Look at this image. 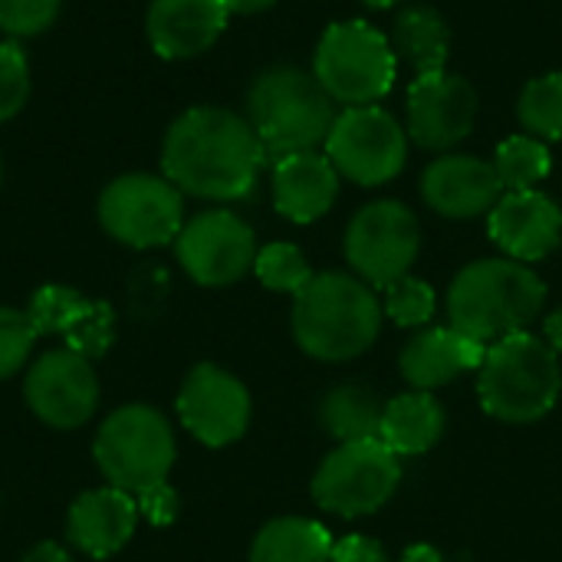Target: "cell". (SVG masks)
<instances>
[{"instance_id": "1", "label": "cell", "mask_w": 562, "mask_h": 562, "mask_svg": "<svg viewBox=\"0 0 562 562\" xmlns=\"http://www.w3.org/2000/svg\"><path fill=\"white\" fill-rule=\"evenodd\" d=\"M267 151L247 115L224 105L184 109L165 132L161 175L201 201H240L257 188Z\"/></svg>"}, {"instance_id": "2", "label": "cell", "mask_w": 562, "mask_h": 562, "mask_svg": "<svg viewBox=\"0 0 562 562\" xmlns=\"http://www.w3.org/2000/svg\"><path fill=\"white\" fill-rule=\"evenodd\" d=\"M547 303V283L520 260L487 257L468 263L448 290V319L477 342L524 333Z\"/></svg>"}, {"instance_id": "3", "label": "cell", "mask_w": 562, "mask_h": 562, "mask_svg": "<svg viewBox=\"0 0 562 562\" xmlns=\"http://www.w3.org/2000/svg\"><path fill=\"white\" fill-rule=\"evenodd\" d=\"M382 329V306L372 286L349 273H316L293 296V339L319 362L362 356Z\"/></svg>"}, {"instance_id": "4", "label": "cell", "mask_w": 562, "mask_h": 562, "mask_svg": "<svg viewBox=\"0 0 562 562\" xmlns=\"http://www.w3.org/2000/svg\"><path fill=\"white\" fill-rule=\"evenodd\" d=\"M244 115L263 145L267 161H280L286 155L319 151L339 112L313 72L280 63L250 82Z\"/></svg>"}, {"instance_id": "5", "label": "cell", "mask_w": 562, "mask_h": 562, "mask_svg": "<svg viewBox=\"0 0 562 562\" xmlns=\"http://www.w3.org/2000/svg\"><path fill=\"white\" fill-rule=\"evenodd\" d=\"M562 372L553 346L533 333H514L487 346L477 369V395L487 415L507 425H533L560 402Z\"/></svg>"}, {"instance_id": "6", "label": "cell", "mask_w": 562, "mask_h": 562, "mask_svg": "<svg viewBox=\"0 0 562 562\" xmlns=\"http://www.w3.org/2000/svg\"><path fill=\"white\" fill-rule=\"evenodd\" d=\"M175 454L178 448L168 418L142 402L109 412L92 441L95 468L109 487H119L132 497L151 484L168 481Z\"/></svg>"}, {"instance_id": "7", "label": "cell", "mask_w": 562, "mask_h": 562, "mask_svg": "<svg viewBox=\"0 0 562 562\" xmlns=\"http://www.w3.org/2000/svg\"><path fill=\"white\" fill-rule=\"evenodd\" d=\"M313 76L333 102L375 105L385 99L398 76V56L385 33L366 20L333 23L313 56Z\"/></svg>"}, {"instance_id": "8", "label": "cell", "mask_w": 562, "mask_h": 562, "mask_svg": "<svg viewBox=\"0 0 562 562\" xmlns=\"http://www.w3.org/2000/svg\"><path fill=\"white\" fill-rule=\"evenodd\" d=\"M95 214L102 231L125 247H165L184 227V194L165 175L128 171L102 188Z\"/></svg>"}, {"instance_id": "9", "label": "cell", "mask_w": 562, "mask_h": 562, "mask_svg": "<svg viewBox=\"0 0 562 562\" xmlns=\"http://www.w3.org/2000/svg\"><path fill=\"white\" fill-rule=\"evenodd\" d=\"M402 481V458L379 438L339 445L313 474V501L339 517H369L382 510Z\"/></svg>"}, {"instance_id": "10", "label": "cell", "mask_w": 562, "mask_h": 562, "mask_svg": "<svg viewBox=\"0 0 562 562\" xmlns=\"http://www.w3.org/2000/svg\"><path fill=\"white\" fill-rule=\"evenodd\" d=\"M326 158L336 165L339 178L379 188L405 171L408 132L382 105H352L336 115L326 138Z\"/></svg>"}, {"instance_id": "11", "label": "cell", "mask_w": 562, "mask_h": 562, "mask_svg": "<svg viewBox=\"0 0 562 562\" xmlns=\"http://www.w3.org/2000/svg\"><path fill=\"white\" fill-rule=\"evenodd\" d=\"M422 227L412 207L402 201H372L346 227V260L369 286H389L408 277L418 260Z\"/></svg>"}, {"instance_id": "12", "label": "cell", "mask_w": 562, "mask_h": 562, "mask_svg": "<svg viewBox=\"0 0 562 562\" xmlns=\"http://www.w3.org/2000/svg\"><path fill=\"white\" fill-rule=\"evenodd\" d=\"M181 270L201 286H231L257 260V237L244 217L227 207H211L184 221L175 237Z\"/></svg>"}, {"instance_id": "13", "label": "cell", "mask_w": 562, "mask_h": 562, "mask_svg": "<svg viewBox=\"0 0 562 562\" xmlns=\"http://www.w3.org/2000/svg\"><path fill=\"white\" fill-rule=\"evenodd\" d=\"M23 398L43 425L56 431L82 428L99 408V379L92 359L66 346L43 352L26 369Z\"/></svg>"}, {"instance_id": "14", "label": "cell", "mask_w": 562, "mask_h": 562, "mask_svg": "<svg viewBox=\"0 0 562 562\" xmlns=\"http://www.w3.org/2000/svg\"><path fill=\"white\" fill-rule=\"evenodd\" d=\"M175 408L184 431H191V438L207 448H227L240 441L250 425L247 385L211 362H201L188 372Z\"/></svg>"}, {"instance_id": "15", "label": "cell", "mask_w": 562, "mask_h": 562, "mask_svg": "<svg viewBox=\"0 0 562 562\" xmlns=\"http://www.w3.org/2000/svg\"><path fill=\"white\" fill-rule=\"evenodd\" d=\"M477 92L458 72L415 76L408 86V138L428 151H448L471 135Z\"/></svg>"}, {"instance_id": "16", "label": "cell", "mask_w": 562, "mask_h": 562, "mask_svg": "<svg viewBox=\"0 0 562 562\" xmlns=\"http://www.w3.org/2000/svg\"><path fill=\"white\" fill-rule=\"evenodd\" d=\"M491 240L520 263L550 257L562 240V207L543 191H504L487 214Z\"/></svg>"}, {"instance_id": "17", "label": "cell", "mask_w": 562, "mask_h": 562, "mask_svg": "<svg viewBox=\"0 0 562 562\" xmlns=\"http://www.w3.org/2000/svg\"><path fill=\"white\" fill-rule=\"evenodd\" d=\"M501 194L504 184L494 171V161L477 155H441L422 175V198L441 217L468 221L491 214Z\"/></svg>"}, {"instance_id": "18", "label": "cell", "mask_w": 562, "mask_h": 562, "mask_svg": "<svg viewBox=\"0 0 562 562\" xmlns=\"http://www.w3.org/2000/svg\"><path fill=\"white\" fill-rule=\"evenodd\" d=\"M227 20L224 0H151L145 36L161 59H194L221 40Z\"/></svg>"}, {"instance_id": "19", "label": "cell", "mask_w": 562, "mask_h": 562, "mask_svg": "<svg viewBox=\"0 0 562 562\" xmlns=\"http://www.w3.org/2000/svg\"><path fill=\"white\" fill-rule=\"evenodd\" d=\"M135 527H138V504L132 494L119 487L86 491L72 501L66 514L69 543L92 560L115 557L135 537Z\"/></svg>"}, {"instance_id": "20", "label": "cell", "mask_w": 562, "mask_h": 562, "mask_svg": "<svg viewBox=\"0 0 562 562\" xmlns=\"http://www.w3.org/2000/svg\"><path fill=\"white\" fill-rule=\"evenodd\" d=\"M339 198V171L326 151H300L273 161V204L293 224L319 221Z\"/></svg>"}, {"instance_id": "21", "label": "cell", "mask_w": 562, "mask_h": 562, "mask_svg": "<svg viewBox=\"0 0 562 562\" xmlns=\"http://www.w3.org/2000/svg\"><path fill=\"white\" fill-rule=\"evenodd\" d=\"M484 356H487L484 342L458 333L454 326H438L418 333L405 346L398 369L418 392H431L448 385L461 372H477L484 366Z\"/></svg>"}, {"instance_id": "22", "label": "cell", "mask_w": 562, "mask_h": 562, "mask_svg": "<svg viewBox=\"0 0 562 562\" xmlns=\"http://www.w3.org/2000/svg\"><path fill=\"white\" fill-rule=\"evenodd\" d=\"M445 435V408L431 392H408L398 395L385 405L382 412V431L379 441L398 454V458H415L431 451Z\"/></svg>"}, {"instance_id": "23", "label": "cell", "mask_w": 562, "mask_h": 562, "mask_svg": "<svg viewBox=\"0 0 562 562\" xmlns=\"http://www.w3.org/2000/svg\"><path fill=\"white\" fill-rule=\"evenodd\" d=\"M389 43H392L395 56L405 59L418 76H431V72H445L448 49H451V30L435 7L418 3V7H405L395 16Z\"/></svg>"}, {"instance_id": "24", "label": "cell", "mask_w": 562, "mask_h": 562, "mask_svg": "<svg viewBox=\"0 0 562 562\" xmlns=\"http://www.w3.org/2000/svg\"><path fill=\"white\" fill-rule=\"evenodd\" d=\"M333 537L323 524L306 517L270 520L250 547V562H329Z\"/></svg>"}, {"instance_id": "25", "label": "cell", "mask_w": 562, "mask_h": 562, "mask_svg": "<svg viewBox=\"0 0 562 562\" xmlns=\"http://www.w3.org/2000/svg\"><path fill=\"white\" fill-rule=\"evenodd\" d=\"M382 412L385 405L362 385H336L319 402V422L339 445L379 438Z\"/></svg>"}, {"instance_id": "26", "label": "cell", "mask_w": 562, "mask_h": 562, "mask_svg": "<svg viewBox=\"0 0 562 562\" xmlns=\"http://www.w3.org/2000/svg\"><path fill=\"white\" fill-rule=\"evenodd\" d=\"M550 168H553V155L547 142L533 135H510L507 142H501L494 155V171L504 191H530L550 175Z\"/></svg>"}, {"instance_id": "27", "label": "cell", "mask_w": 562, "mask_h": 562, "mask_svg": "<svg viewBox=\"0 0 562 562\" xmlns=\"http://www.w3.org/2000/svg\"><path fill=\"white\" fill-rule=\"evenodd\" d=\"M520 125L540 142H562V72L537 76L517 99Z\"/></svg>"}, {"instance_id": "28", "label": "cell", "mask_w": 562, "mask_h": 562, "mask_svg": "<svg viewBox=\"0 0 562 562\" xmlns=\"http://www.w3.org/2000/svg\"><path fill=\"white\" fill-rule=\"evenodd\" d=\"M92 300H86L79 290L63 283H46L33 293L26 316L36 329V336H66L89 310Z\"/></svg>"}, {"instance_id": "29", "label": "cell", "mask_w": 562, "mask_h": 562, "mask_svg": "<svg viewBox=\"0 0 562 562\" xmlns=\"http://www.w3.org/2000/svg\"><path fill=\"white\" fill-rule=\"evenodd\" d=\"M254 273L257 280L273 290V293H300L316 273L310 270L303 250L296 244H286V240H277V244H267L257 250V260H254Z\"/></svg>"}, {"instance_id": "30", "label": "cell", "mask_w": 562, "mask_h": 562, "mask_svg": "<svg viewBox=\"0 0 562 562\" xmlns=\"http://www.w3.org/2000/svg\"><path fill=\"white\" fill-rule=\"evenodd\" d=\"M435 290L418 280V277H402L395 283L385 286V303H382V313L398 323V326H425L431 323L435 316Z\"/></svg>"}, {"instance_id": "31", "label": "cell", "mask_w": 562, "mask_h": 562, "mask_svg": "<svg viewBox=\"0 0 562 562\" xmlns=\"http://www.w3.org/2000/svg\"><path fill=\"white\" fill-rule=\"evenodd\" d=\"M63 0H0V33L13 43L46 33L59 20Z\"/></svg>"}, {"instance_id": "32", "label": "cell", "mask_w": 562, "mask_h": 562, "mask_svg": "<svg viewBox=\"0 0 562 562\" xmlns=\"http://www.w3.org/2000/svg\"><path fill=\"white\" fill-rule=\"evenodd\" d=\"M30 99V59L20 43L0 40V125L16 119Z\"/></svg>"}, {"instance_id": "33", "label": "cell", "mask_w": 562, "mask_h": 562, "mask_svg": "<svg viewBox=\"0 0 562 562\" xmlns=\"http://www.w3.org/2000/svg\"><path fill=\"white\" fill-rule=\"evenodd\" d=\"M36 339L40 336H36L26 310L0 306V382L13 379L26 366Z\"/></svg>"}, {"instance_id": "34", "label": "cell", "mask_w": 562, "mask_h": 562, "mask_svg": "<svg viewBox=\"0 0 562 562\" xmlns=\"http://www.w3.org/2000/svg\"><path fill=\"white\" fill-rule=\"evenodd\" d=\"M66 339V349L86 356V359H99L112 349L115 342V313L109 303L102 300H92L86 316L63 336Z\"/></svg>"}, {"instance_id": "35", "label": "cell", "mask_w": 562, "mask_h": 562, "mask_svg": "<svg viewBox=\"0 0 562 562\" xmlns=\"http://www.w3.org/2000/svg\"><path fill=\"white\" fill-rule=\"evenodd\" d=\"M135 504H138V517H145L151 527H168V524H175L181 501H178V491L168 481H161V484L145 487L142 494H135Z\"/></svg>"}, {"instance_id": "36", "label": "cell", "mask_w": 562, "mask_h": 562, "mask_svg": "<svg viewBox=\"0 0 562 562\" xmlns=\"http://www.w3.org/2000/svg\"><path fill=\"white\" fill-rule=\"evenodd\" d=\"M329 562H389V557H385V550L375 540L352 533V537H342V540L333 543Z\"/></svg>"}, {"instance_id": "37", "label": "cell", "mask_w": 562, "mask_h": 562, "mask_svg": "<svg viewBox=\"0 0 562 562\" xmlns=\"http://www.w3.org/2000/svg\"><path fill=\"white\" fill-rule=\"evenodd\" d=\"M20 562H72V557H69L66 547L46 540V543H36L33 550H26V553L20 557Z\"/></svg>"}, {"instance_id": "38", "label": "cell", "mask_w": 562, "mask_h": 562, "mask_svg": "<svg viewBox=\"0 0 562 562\" xmlns=\"http://www.w3.org/2000/svg\"><path fill=\"white\" fill-rule=\"evenodd\" d=\"M231 13H240V16H254V13H263L270 10L277 0H224Z\"/></svg>"}, {"instance_id": "39", "label": "cell", "mask_w": 562, "mask_h": 562, "mask_svg": "<svg viewBox=\"0 0 562 562\" xmlns=\"http://www.w3.org/2000/svg\"><path fill=\"white\" fill-rule=\"evenodd\" d=\"M398 562H445V557L435 547H428V543H415V547L405 550V557Z\"/></svg>"}, {"instance_id": "40", "label": "cell", "mask_w": 562, "mask_h": 562, "mask_svg": "<svg viewBox=\"0 0 562 562\" xmlns=\"http://www.w3.org/2000/svg\"><path fill=\"white\" fill-rule=\"evenodd\" d=\"M547 342L553 346L557 356H562V306L547 319Z\"/></svg>"}, {"instance_id": "41", "label": "cell", "mask_w": 562, "mask_h": 562, "mask_svg": "<svg viewBox=\"0 0 562 562\" xmlns=\"http://www.w3.org/2000/svg\"><path fill=\"white\" fill-rule=\"evenodd\" d=\"M369 7H375V10H385V7H398L402 0H366Z\"/></svg>"}, {"instance_id": "42", "label": "cell", "mask_w": 562, "mask_h": 562, "mask_svg": "<svg viewBox=\"0 0 562 562\" xmlns=\"http://www.w3.org/2000/svg\"><path fill=\"white\" fill-rule=\"evenodd\" d=\"M0 181H3V158H0Z\"/></svg>"}]
</instances>
